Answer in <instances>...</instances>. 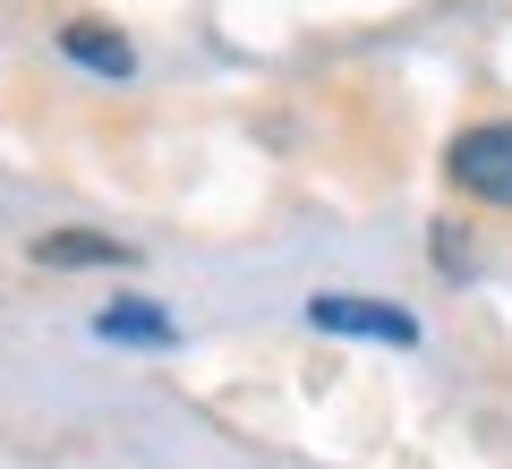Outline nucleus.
<instances>
[{"label":"nucleus","mask_w":512,"mask_h":469,"mask_svg":"<svg viewBox=\"0 0 512 469\" xmlns=\"http://www.w3.org/2000/svg\"><path fill=\"white\" fill-rule=\"evenodd\" d=\"M308 325L316 333H367V342H393V350L419 342V316H402V307H384V299H350V290H316Z\"/></svg>","instance_id":"2"},{"label":"nucleus","mask_w":512,"mask_h":469,"mask_svg":"<svg viewBox=\"0 0 512 469\" xmlns=\"http://www.w3.org/2000/svg\"><path fill=\"white\" fill-rule=\"evenodd\" d=\"M60 52H69L77 69H103V77H128V69H137V52H128L111 26H94V18H69V26H60Z\"/></svg>","instance_id":"3"},{"label":"nucleus","mask_w":512,"mask_h":469,"mask_svg":"<svg viewBox=\"0 0 512 469\" xmlns=\"http://www.w3.org/2000/svg\"><path fill=\"white\" fill-rule=\"evenodd\" d=\"M94 333H103V342H171V316L137 299V307H103V325H94Z\"/></svg>","instance_id":"5"},{"label":"nucleus","mask_w":512,"mask_h":469,"mask_svg":"<svg viewBox=\"0 0 512 469\" xmlns=\"http://www.w3.org/2000/svg\"><path fill=\"white\" fill-rule=\"evenodd\" d=\"M444 171H453V188H461V197L504 205V214H512V120L461 128V137H453V154H444Z\"/></svg>","instance_id":"1"},{"label":"nucleus","mask_w":512,"mask_h":469,"mask_svg":"<svg viewBox=\"0 0 512 469\" xmlns=\"http://www.w3.org/2000/svg\"><path fill=\"white\" fill-rule=\"evenodd\" d=\"M35 265H128V239H103V231H43V239H35Z\"/></svg>","instance_id":"4"}]
</instances>
